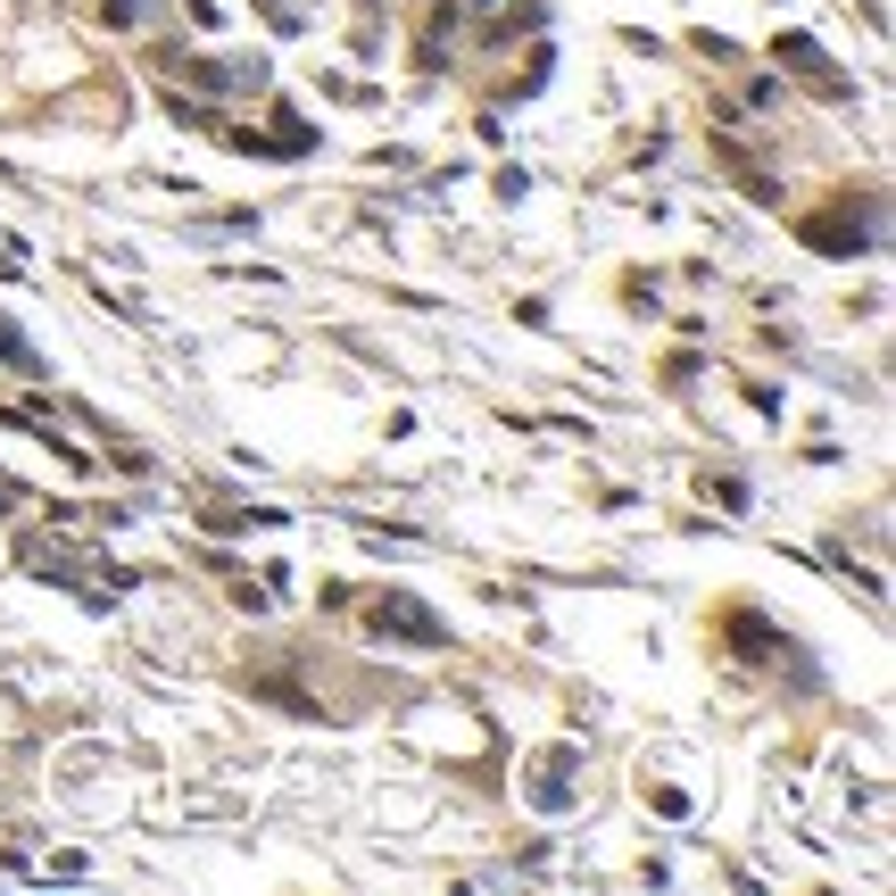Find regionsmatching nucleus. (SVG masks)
Segmentation results:
<instances>
[]
</instances>
